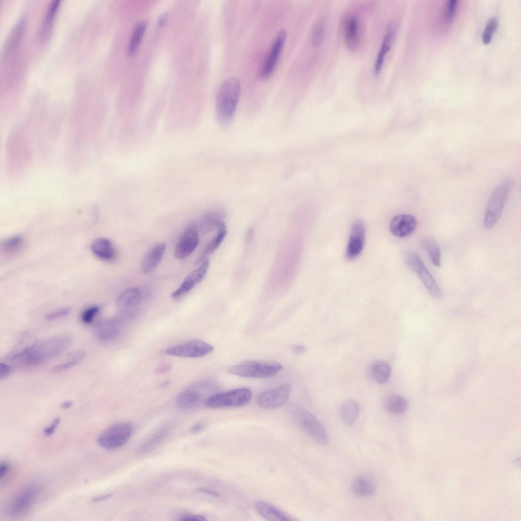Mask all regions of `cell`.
<instances>
[{"mask_svg":"<svg viewBox=\"0 0 521 521\" xmlns=\"http://www.w3.org/2000/svg\"><path fill=\"white\" fill-rule=\"evenodd\" d=\"M95 332L98 338L102 341L115 339L120 333L118 322L113 320H102L95 325Z\"/></svg>","mask_w":521,"mask_h":521,"instance_id":"19","label":"cell"},{"mask_svg":"<svg viewBox=\"0 0 521 521\" xmlns=\"http://www.w3.org/2000/svg\"><path fill=\"white\" fill-rule=\"evenodd\" d=\"M403 259L407 267L414 273H416L419 266L422 262L418 254L410 249L403 252Z\"/></svg>","mask_w":521,"mask_h":521,"instance_id":"35","label":"cell"},{"mask_svg":"<svg viewBox=\"0 0 521 521\" xmlns=\"http://www.w3.org/2000/svg\"><path fill=\"white\" fill-rule=\"evenodd\" d=\"M491 40V34L484 31L482 35V41L484 44L489 43Z\"/></svg>","mask_w":521,"mask_h":521,"instance_id":"50","label":"cell"},{"mask_svg":"<svg viewBox=\"0 0 521 521\" xmlns=\"http://www.w3.org/2000/svg\"><path fill=\"white\" fill-rule=\"evenodd\" d=\"M227 234L225 223L223 222L218 228L217 234L207 245L202 253L195 260V264L197 265L203 262L206 257L212 254L219 247Z\"/></svg>","mask_w":521,"mask_h":521,"instance_id":"26","label":"cell"},{"mask_svg":"<svg viewBox=\"0 0 521 521\" xmlns=\"http://www.w3.org/2000/svg\"><path fill=\"white\" fill-rule=\"evenodd\" d=\"M199 242L197 227L191 224L181 236L175 247L174 256L179 259H183L195 250Z\"/></svg>","mask_w":521,"mask_h":521,"instance_id":"14","label":"cell"},{"mask_svg":"<svg viewBox=\"0 0 521 521\" xmlns=\"http://www.w3.org/2000/svg\"><path fill=\"white\" fill-rule=\"evenodd\" d=\"M10 469L9 464L4 461L2 462L0 466V479L2 480L8 474Z\"/></svg>","mask_w":521,"mask_h":521,"instance_id":"47","label":"cell"},{"mask_svg":"<svg viewBox=\"0 0 521 521\" xmlns=\"http://www.w3.org/2000/svg\"><path fill=\"white\" fill-rule=\"evenodd\" d=\"M393 36L394 31L389 27L384 37L375 61L374 72L375 74H379L382 68L385 56L391 48Z\"/></svg>","mask_w":521,"mask_h":521,"instance_id":"28","label":"cell"},{"mask_svg":"<svg viewBox=\"0 0 521 521\" xmlns=\"http://www.w3.org/2000/svg\"><path fill=\"white\" fill-rule=\"evenodd\" d=\"M513 181L508 179L502 183L490 196L485 210L484 226L489 229L493 228L500 218L506 200L511 190Z\"/></svg>","mask_w":521,"mask_h":521,"instance_id":"3","label":"cell"},{"mask_svg":"<svg viewBox=\"0 0 521 521\" xmlns=\"http://www.w3.org/2000/svg\"><path fill=\"white\" fill-rule=\"evenodd\" d=\"M60 422V418H56L54 419L53 422L48 427H47L44 430V433L46 436H50L54 432L56 427L59 425Z\"/></svg>","mask_w":521,"mask_h":521,"instance_id":"45","label":"cell"},{"mask_svg":"<svg viewBox=\"0 0 521 521\" xmlns=\"http://www.w3.org/2000/svg\"><path fill=\"white\" fill-rule=\"evenodd\" d=\"M417 225V220L413 215L399 214L392 219L389 228L391 233L395 236L404 238L412 235Z\"/></svg>","mask_w":521,"mask_h":521,"instance_id":"16","label":"cell"},{"mask_svg":"<svg viewBox=\"0 0 521 521\" xmlns=\"http://www.w3.org/2000/svg\"><path fill=\"white\" fill-rule=\"evenodd\" d=\"M325 32V21L320 19L314 25L312 35L311 43L315 47L319 46L323 42Z\"/></svg>","mask_w":521,"mask_h":521,"instance_id":"34","label":"cell"},{"mask_svg":"<svg viewBox=\"0 0 521 521\" xmlns=\"http://www.w3.org/2000/svg\"><path fill=\"white\" fill-rule=\"evenodd\" d=\"M99 310V307L97 306H91L86 309L81 315L82 322L86 324L91 323Z\"/></svg>","mask_w":521,"mask_h":521,"instance_id":"38","label":"cell"},{"mask_svg":"<svg viewBox=\"0 0 521 521\" xmlns=\"http://www.w3.org/2000/svg\"><path fill=\"white\" fill-rule=\"evenodd\" d=\"M252 396L248 388L236 389L225 392L216 393L207 398L204 402L206 407L217 408L226 407H240L246 404Z\"/></svg>","mask_w":521,"mask_h":521,"instance_id":"7","label":"cell"},{"mask_svg":"<svg viewBox=\"0 0 521 521\" xmlns=\"http://www.w3.org/2000/svg\"><path fill=\"white\" fill-rule=\"evenodd\" d=\"M169 368L170 367L168 365H164L158 367L157 368V371L159 373H163L169 370Z\"/></svg>","mask_w":521,"mask_h":521,"instance_id":"53","label":"cell"},{"mask_svg":"<svg viewBox=\"0 0 521 521\" xmlns=\"http://www.w3.org/2000/svg\"><path fill=\"white\" fill-rule=\"evenodd\" d=\"M457 0H450L447 1L446 4V13L449 17H451L454 14L457 5Z\"/></svg>","mask_w":521,"mask_h":521,"instance_id":"42","label":"cell"},{"mask_svg":"<svg viewBox=\"0 0 521 521\" xmlns=\"http://www.w3.org/2000/svg\"><path fill=\"white\" fill-rule=\"evenodd\" d=\"M286 36L284 30L280 31L276 36L260 72V76L267 78L275 70L281 53Z\"/></svg>","mask_w":521,"mask_h":521,"instance_id":"13","label":"cell"},{"mask_svg":"<svg viewBox=\"0 0 521 521\" xmlns=\"http://www.w3.org/2000/svg\"><path fill=\"white\" fill-rule=\"evenodd\" d=\"M23 240L20 236H14L5 241L3 248L5 251L10 252L15 251L22 245Z\"/></svg>","mask_w":521,"mask_h":521,"instance_id":"37","label":"cell"},{"mask_svg":"<svg viewBox=\"0 0 521 521\" xmlns=\"http://www.w3.org/2000/svg\"><path fill=\"white\" fill-rule=\"evenodd\" d=\"M134 430L133 425L128 422L115 423L99 435L98 445L104 449L113 450L125 445L131 438Z\"/></svg>","mask_w":521,"mask_h":521,"instance_id":"4","label":"cell"},{"mask_svg":"<svg viewBox=\"0 0 521 521\" xmlns=\"http://www.w3.org/2000/svg\"><path fill=\"white\" fill-rule=\"evenodd\" d=\"M416 273L418 275L431 296L435 298L441 297L440 288L423 262L419 266Z\"/></svg>","mask_w":521,"mask_h":521,"instance_id":"24","label":"cell"},{"mask_svg":"<svg viewBox=\"0 0 521 521\" xmlns=\"http://www.w3.org/2000/svg\"><path fill=\"white\" fill-rule=\"evenodd\" d=\"M180 520L184 521H205L207 519L205 516L201 515L190 514L182 516Z\"/></svg>","mask_w":521,"mask_h":521,"instance_id":"46","label":"cell"},{"mask_svg":"<svg viewBox=\"0 0 521 521\" xmlns=\"http://www.w3.org/2000/svg\"><path fill=\"white\" fill-rule=\"evenodd\" d=\"M255 508L258 513L268 520L288 521L293 520L276 507L266 502H257L255 504Z\"/></svg>","mask_w":521,"mask_h":521,"instance_id":"21","label":"cell"},{"mask_svg":"<svg viewBox=\"0 0 521 521\" xmlns=\"http://www.w3.org/2000/svg\"><path fill=\"white\" fill-rule=\"evenodd\" d=\"M197 490L198 491H199V492H201L202 493H205V494H208V495H211V496H214V497H219V494L218 493H217V492H216V491H215L214 490L210 489H208V488H198L197 489Z\"/></svg>","mask_w":521,"mask_h":521,"instance_id":"48","label":"cell"},{"mask_svg":"<svg viewBox=\"0 0 521 521\" xmlns=\"http://www.w3.org/2000/svg\"><path fill=\"white\" fill-rule=\"evenodd\" d=\"M111 496H112L111 495L107 494V495H102V496H99V497H96L94 498L92 500H93V501L94 502H100V501H104V500H107L109 498L111 497Z\"/></svg>","mask_w":521,"mask_h":521,"instance_id":"51","label":"cell"},{"mask_svg":"<svg viewBox=\"0 0 521 521\" xmlns=\"http://www.w3.org/2000/svg\"><path fill=\"white\" fill-rule=\"evenodd\" d=\"M298 420L302 428L316 442L322 445L329 443V438L325 428L311 413L301 411L298 414Z\"/></svg>","mask_w":521,"mask_h":521,"instance_id":"11","label":"cell"},{"mask_svg":"<svg viewBox=\"0 0 521 521\" xmlns=\"http://www.w3.org/2000/svg\"><path fill=\"white\" fill-rule=\"evenodd\" d=\"M391 373V367L385 361L377 360L372 362L368 367V375L370 379L377 384L386 383Z\"/></svg>","mask_w":521,"mask_h":521,"instance_id":"20","label":"cell"},{"mask_svg":"<svg viewBox=\"0 0 521 521\" xmlns=\"http://www.w3.org/2000/svg\"><path fill=\"white\" fill-rule=\"evenodd\" d=\"M282 369L277 363H259L246 361L231 366L228 371L235 375L249 378H269L275 375Z\"/></svg>","mask_w":521,"mask_h":521,"instance_id":"6","label":"cell"},{"mask_svg":"<svg viewBox=\"0 0 521 521\" xmlns=\"http://www.w3.org/2000/svg\"><path fill=\"white\" fill-rule=\"evenodd\" d=\"M11 371L10 366L5 363H0V380L6 379L9 375Z\"/></svg>","mask_w":521,"mask_h":521,"instance_id":"43","label":"cell"},{"mask_svg":"<svg viewBox=\"0 0 521 521\" xmlns=\"http://www.w3.org/2000/svg\"><path fill=\"white\" fill-rule=\"evenodd\" d=\"M215 384L211 382H198L181 392L176 399L178 408L183 411L194 409L205 402V395H208L214 389Z\"/></svg>","mask_w":521,"mask_h":521,"instance_id":"5","label":"cell"},{"mask_svg":"<svg viewBox=\"0 0 521 521\" xmlns=\"http://www.w3.org/2000/svg\"><path fill=\"white\" fill-rule=\"evenodd\" d=\"M343 33L345 44L351 50L356 49L360 41L359 20L355 15H348L343 24Z\"/></svg>","mask_w":521,"mask_h":521,"instance_id":"17","label":"cell"},{"mask_svg":"<svg viewBox=\"0 0 521 521\" xmlns=\"http://www.w3.org/2000/svg\"><path fill=\"white\" fill-rule=\"evenodd\" d=\"M93 253L99 258L105 260H112L115 256V250L111 241L104 238L95 240L91 244Z\"/></svg>","mask_w":521,"mask_h":521,"instance_id":"22","label":"cell"},{"mask_svg":"<svg viewBox=\"0 0 521 521\" xmlns=\"http://www.w3.org/2000/svg\"><path fill=\"white\" fill-rule=\"evenodd\" d=\"M365 227L363 222L356 220L352 224L350 238L345 251V257L354 259L362 252L365 242Z\"/></svg>","mask_w":521,"mask_h":521,"instance_id":"12","label":"cell"},{"mask_svg":"<svg viewBox=\"0 0 521 521\" xmlns=\"http://www.w3.org/2000/svg\"><path fill=\"white\" fill-rule=\"evenodd\" d=\"M72 403L73 402L71 401H66L63 402L61 404V406L63 409H67L71 407V406L72 405Z\"/></svg>","mask_w":521,"mask_h":521,"instance_id":"54","label":"cell"},{"mask_svg":"<svg viewBox=\"0 0 521 521\" xmlns=\"http://www.w3.org/2000/svg\"><path fill=\"white\" fill-rule=\"evenodd\" d=\"M220 214L211 213L206 215L200 223V229L203 233H208L215 228H218L223 223Z\"/></svg>","mask_w":521,"mask_h":521,"instance_id":"33","label":"cell"},{"mask_svg":"<svg viewBox=\"0 0 521 521\" xmlns=\"http://www.w3.org/2000/svg\"><path fill=\"white\" fill-rule=\"evenodd\" d=\"M497 25H498V19H497V18L496 17H491L487 21V23L486 24L485 30V31L487 32H488V33H490V34H492V33L496 31V28L497 27Z\"/></svg>","mask_w":521,"mask_h":521,"instance_id":"44","label":"cell"},{"mask_svg":"<svg viewBox=\"0 0 521 521\" xmlns=\"http://www.w3.org/2000/svg\"><path fill=\"white\" fill-rule=\"evenodd\" d=\"M213 350L212 345L205 341L191 340L167 349L166 353L176 357L196 358L206 356Z\"/></svg>","mask_w":521,"mask_h":521,"instance_id":"8","label":"cell"},{"mask_svg":"<svg viewBox=\"0 0 521 521\" xmlns=\"http://www.w3.org/2000/svg\"><path fill=\"white\" fill-rule=\"evenodd\" d=\"M169 425H164L158 429L139 447V451L146 453L155 448L165 438L169 431Z\"/></svg>","mask_w":521,"mask_h":521,"instance_id":"30","label":"cell"},{"mask_svg":"<svg viewBox=\"0 0 521 521\" xmlns=\"http://www.w3.org/2000/svg\"><path fill=\"white\" fill-rule=\"evenodd\" d=\"M291 388V385L286 383L264 392L257 396V404L265 409L279 408L287 402L290 395Z\"/></svg>","mask_w":521,"mask_h":521,"instance_id":"9","label":"cell"},{"mask_svg":"<svg viewBox=\"0 0 521 521\" xmlns=\"http://www.w3.org/2000/svg\"><path fill=\"white\" fill-rule=\"evenodd\" d=\"M384 405L388 412L395 414H402L408 408L407 400L403 396L397 394H391L387 397Z\"/></svg>","mask_w":521,"mask_h":521,"instance_id":"31","label":"cell"},{"mask_svg":"<svg viewBox=\"0 0 521 521\" xmlns=\"http://www.w3.org/2000/svg\"><path fill=\"white\" fill-rule=\"evenodd\" d=\"M352 489L353 493L357 496L367 497L374 493L375 484L370 477L360 475L353 481Z\"/></svg>","mask_w":521,"mask_h":521,"instance_id":"23","label":"cell"},{"mask_svg":"<svg viewBox=\"0 0 521 521\" xmlns=\"http://www.w3.org/2000/svg\"><path fill=\"white\" fill-rule=\"evenodd\" d=\"M292 351L295 354H299L304 353L306 349L305 348L301 345H296L292 347Z\"/></svg>","mask_w":521,"mask_h":521,"instance_id":"49","label":"cell"},{"mask_svg":"<svg viewBox=\"0 0 521 521\" xmlns=\"http://www.w3.org/2000/svg\"><path fill=\"white\" fill-rule=\"evenodd\" d=\"M59 2V0H54L50 4L43 27V33L45 34L49 32L51 28L52 21L54 20L55 14L58 8Z\"/></svg>","mask_w":521,"mask_h":521,"instance_id":"36","label":"cell"},{"mask_svg":"<svg viewBox=\"0 0 521 521\" xmlns=\"http://www.w3.org/2000/svg\"><path fill=\"white\" fill-rule=\"evenodd\" d=\"M359 411V406L355 400L347 399L343 402L340 408L341 419L345 424L352 425L357 420Z\"/></svg>","mask_w":521,"mask_h":521,"instance_id":"27","label":"cell"},{"mask_svg":"<svg viewBox=\"0 0 521 521\" xmlns=\"http://www.w3.org/2000/svg\"><path fill=\"white\" fill-rule=\"evenodd\" d=\"M39 493L40 488L36 484L25 486L10 502L8 507L9 513L16 516L26 512L34 503Z\"/></svg>","mask_w":521,"mask_h":521,"instance_id":"10","label":"cell"},{"mask_svg":"<svg viewBox=\"0 0 521 521\" xmlns=\"http://www.w3.org/2000/svg\"><path fill=\"white\" fill-rule=\"evenodd\" d=\"M209 260L205 259L196 269L190 272L185 278L180 286L171 294V297L177 298L191 290L194 286L201 281L209 267Z\"/></svg>","mask_w":521,"mask_h":521,"instance_id":"15","label":"cell"},{"mask_svg":"<svg viewBox=\"0 0 521 521\" xmlns=\"http://www.w3.org/2000/svg\"><path fill=\"white\" fill-rule=\"evenodd\" d=\"M421 245L427 251L433 265L438 267H440L441 265V250L436 242L431 238H426L422 240Z\"/></svg>","mask_w":521,"mask_h":521,"instance_id":"32","label":"cell"},{"mask_svg":"<svg viewBox=\"0 0 521 521\" xmlns=\"http://www.w3.org/2000/svg\"><path fill=\"white\" fill-rule=\"evenodd\" d=\"M202 428L203 425L202 424L197 423L191 427V430L193 432L196 433L201 431L202 429Z\"/></svg>","mask_w":521,"mask_h":521,"instance_id":"52","label":"cell"},{"mask_svg":"<svg viewBox=\"0 0 521 521\" xmlns=\"http://www.w3.org/2000/svg\"><path fill=\"white\" fill-rule=\"evenodd\" d=\"M77 364H78L76 362L67 359L66 362L53 367L51 369L50 371L53 373H60L66 370Z\"/></svg>","mask_w":521,"mask_h":521,"instance_id":"40","label":"cell"},{"mask_svg":"<svg viewBox=\"0 0 521 521\" xmlns=\"http://www.w3.org/2000/svg\"><path fill=\"white\" fill-rule=\"evenodd\" d=\"M85 356V353L83 351L77 350L70 353L67 356V359L76 362L78 364Z\"/></svg>","mask_w":521,"mask_h":521,"instance_id":"41","label":"cell"},{"mask_svg":"<svg viewBox=\"0 0 521 521\" xmlns=\"http://www.w3.org/2000/svg\"><path fill=\"white\" fill-rule=\"evenodd\" d=\"M241 93V84L236 77H230L219 85L216 95V114L223 126L229 124L234 117Z\"/></svg>","mask_w":521,"mask_h":521,"instance_id":"2","label":"cell"},{"mask_svg":"<svg viewBox=\"0 0 521 521\" xmlns=\"http://www.w3.org/2000/svg\"><path fill=\"white\" fill-rule=\"evenodd\" d=\"M140 298V293L138 289L129 288L120 295L117 300V305L121 309H130L138 305Z\"/></svg>","mask_w":521,"mask_h":521,"instance_id":"25","label":"cell"},{"mask_svg":"<svg viewBox=\"0 0 521 521\" xmlns=\"http://www.w3.org/2000/svg\"><path fill=\"white\" fill-rule=\"evenodd\" d=\"M147 27V23L145 21H140L134 26L127 48L129 55H133L137 51Z\"/></svg>","mask_w":521,"mask_h":521,"instance_id":"29","label":"cell"},{"mask_svg":"<svg viewBox=\"0 0 521 521\" xmlns=\"http://www.w3.org/2000/svg\"><path fill=\"white\" fill-rule=\"evenodd\" d=\"M166 243H160L154 246L145 255L141 264L144 274L152 272L160 262L166 249Z\"/></svg>","mask_w":521,"mask_h":521,"instance_id":"18","label":"cell"},{"mask_svg":"<svg viewBox=\"0 0 521 521\" xmlns=\"http://www.w3.org/2000/svg\"><path fill=\"white\" fill-rule=\"evenodd\" d=\"M70 309L68 307L59 308L46 315L48 320H55L66 316L70 312Z\"/></svg>","mask_w":521,"mask_h":521,"instance_id":"39","label":"cell"},{"mask_svg":"<svg viewBox=\"0 0 521 521\" xmlns=\"http://www.w3.org/2000/svg\"><path fill=\"white\" fill-rule=\"evenodd\" d=\"M71 336L67 334L58 335L36 342L13 355L11 359L20 365L32 366L40 364L67 349L71 343Z\"/></svg>","mask_w":521,"mask_h":521,"instance_id":"1","label":"cell"}]
</instances>
